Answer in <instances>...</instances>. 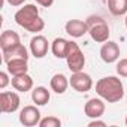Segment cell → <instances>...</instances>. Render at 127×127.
Listing matches in <instances>:
<instances>
[{
    "label": "cell",
    "instance_id": "6da1fadb",
    "mask_svg": "<svg viewBox=\"0 0 127 127\" xmlns=\"http://www.w3.org/2000/svg\"><path fill=\"white\" fill-rule=\"evenodd\" d=\"M15 23L30 33H39L45 29V21L39 15V8L33 3L24 5L14 15Z\"/></svg>",
    "mask_w": 127,
    "mask_h": 127
},
{
    "label": "cell",
    "instance_id": "7a4b0ae2",
    "mask_svg": "<svg viewBox=\"0 0 127 127\" xmlns=\"http://www.w3.org/2000/svg\"><path fill=\"white\" fill-rule=\"evenodd\" d=\"M96 93L108 103H117L124 97V85L118 76H103L96 82Z\"/></svg>",
    "mask_w": 127,
    "mask_h": 127
},
{
    "label": "cell",
    "instance_id": "3957f363",
    "mask_svg": "<svg viewBox=\"0 0 127 127\" xmlns=\"http://www.w3.org/2000/svg\"><path fill=\"white\" fill-rule=\"evenodd\" d=\"M87 26H88V34L91 36V39L97 43H105L106 40H109L111 32H109V26L105 21L103 17L100 15H90L87 20Z\"/></svg>",
    "mask_w": 127,
    "mask_h": 127
},
{
    "label": "cell",
    "instance_id": "277c9868",
    "mask_svg": "<svg viewBox=\"0 0 127 127\" xmlns=\"http://www.w3.org/2000/svg\"><path fill=\"white\" fill-rule=\"evenodd\" d=\"M66 63L69 70L73 72H81L85 66V55L82 52V49L79 48V45L73 40H70V46H69V52L66 55Z\"/></svg>",
    "mask_w": 127,
    "mask_h": 127
},
{
    "label": "cell",
    "instance_id": "5b68a950",
    "mask_svg": "<svg viewBox=\"0 0 127 127\" xmlns=\"http://www.w3.org/2000/svg\"><path fill=\"white\" fill-rule=\"evenodd\" d=\"M37 105H27L24 106L21 111H20V115H18V120L20 123L24 126V127H34V126H39L40 123V111L36 108Z\"/></svg>",
    "mask_w": 127,
    "mask_h": 127
},
{
    "label": "cell",
    "instance_id": "8992f818",
    "mask_svg": "<svg viewBox=\"0 0 127 127\" xmlns=\"http://www.w3.org/2000/svg\"><path fill=\"white\" fill-rule=\"evenodd\" d=\"M69 82H70V87L78 93H87V91H90L93 88V79L84 70L73 72L72 76L69 78Z\"/></svg>",
    "mask_w": 127,
    "mask_h": 127
},
{
    "label": "cell",
    "instance_id": "52a82bcc",
    "mask_svg": "<svg viewBox=\"0 0 127 127\" xmlns=\"http://www.w3.org/2000/svg\"><path fill=\"white\" fill-rule=\"evenodd\" d=\"M20 103H21V99L15 91H2V94H0V111L3 114L17 112L20 108Z\"/></svg>",
    "mask_w": 127,
    "mask_h": 127
},
{
    "label": "cell",
    "instance_id": "ba28073f",
    "mask_svg": "<svg viewBox=\"0 0 127 127\" xmlns=\"http://www.w3.org/2000/svg\"><path fill=\"white\" fill-rule=\"evenodd\" d=\"M120 52H121V51H120V46H118L117 42H114V40H106V42L102 45V48H100V58H102V61L106 63V64H111V63L118 61Z\"/></svg>",
    "mask_w": 127,
    "mask_h": 127
},
{
    "label": "cell",
    "instance_id": "9c48e42d",
    "mask_svg": "<svg viewBox=\"0 0 127 127\" xmlns=\"http://www.w3.org/2000/svg\"><path fill=\"white\" fill-rule=\"evenodd\" d=\"M105 111H106V105H105V100L102 97H93L84 105V112L91 120L103 117Z\"/></svg>",
    "mask_w": 127,
    "mask_h": 127
},
{
    "label": "cell",
    "instance_id": "30bf717a",
    "mask_svg": "<svg viewBox=\"0 0 127 127\" xmlns=\"http://www.w3.org/2000/svg\"><path fill=\"white\" fill-rule=\"evenodd\" d=\"M48 49H49V42L45 36L42 34H36L32 37L30 40V52L33 57L36 58H43L46 54H48Z\"/></svg>",
    "mask_w": 127,
    "mask_h": 127
},
{
    "label": "cell",
    "instance_id": "8fae6325",
    "mask_svg": "<svg viewBox=\"0 0 127 127\" xmlns=\"http://www.w3.org/2000/svg\"><path fill=\"white\" fill-rule=\"evenodd\" d=\"M64 30L69 36L78 39V37H82L85 33H88V26H87V21H82V20H69L64 24Z\"/></svg>",
    "mask_w": 127,
    "mask_h": 127
},
{
    "label": "cell",
    "instance_id": "7c38bea8",
    "mask_svg": "<svg viewBox=\"0 0 127 127\" xmlns=\"http://www.w3.org/2000/svg\"><path fill=\"white\" fill-rule=\"evenodd\" d=\"M21 43V39H20V34L17 32H12V30H5L0 36V48H2V52L5 51H9L15 46H18Z\"/></svg>",
    "mask_w": 127,
    "mask_h": 127
},
{
    "label": "cell",
    "instance_id": "4fadbf2b",
    "mask_svg": "<svg viewBox=\"0 0 127 127\" xmlns=\"http://www.w3.org/2000/svg\"><path fill=\"white\" fill-rule=\"evenodd\" d=\"M69 46H70V40H67L64 37H55L51 42V52L57 58H66V55L69 52Z\"/></svg>",
    "mask_w": 127,
    "mask_h": 127
},
{
    "label": "cell",
    "instance_id": "5bb4252c",
    "mask_svg": "<svg viewBox=\"0 0 127 127\" xmlns=\"http://www.w3.org/2000/svg\"><path fill=\"white\" fill-rule=\"evenodd\" d=\"M6 67L11 76H20L29 72V60H23V58H15L6 63Z\"/></svg>",
    "mask_w": 127,
    "mask_h": 127
},
{
    "label": "cell",
    "instance_id": "9a60e30c",
    "mask_svg": "<svg viewBox=\"0 0 127 127\" xmlns=\"http://www.w3.org/2000/svg\"><path fill=\"white\" fill-rule=\"evenodd\" d=\"M70 85L69 82V78L66 75H63V73H55L51 76V81H49V87L54 93L57 94H63V93H66L67 87Z\"/></svg>",
    "mask_w": 127,
    "mask_h": 127
},
{
    "label": "cell",
    "instance_id": "2e32d148",
    "mask_svg": "<svg viewBox=\"0 0 127 127\" xmlns=\"http://www.w3.org/2000/svg\"><path fill=\"white\" fill-rule=\"evenodd\" d=\"M11 84L12 87L20 91V93H27L33 88V78L29 75V73H24V75H20V76H12L11 79Z\"/></svg>",
    "mask_w": 127,
    "mask_h": 127
},
{
    "label": "cell",
    "instance_id": "e0dca14e",
    "mask_svg": "<svg viewBox=\"0 0 127 127\" xmlns=\"http://www.w3.org/2000/svg\"><path fill=\"white\" fill-rule=\"evenodd\" d=\"M49 99H51V93L48 91L46 87L39 85V87L33 88V91H32V100H33L34 105H37V106H45V105L49 102Z\"/></svg>",
    "mask_w": 127,
    "mask_h": 127
},
{
    "label": "cell",
    "instance_id": "ac0fdd59",
    "mask_svg": "<svg viewBox=\"0 0 127 127\" xmlns=\"http://www.w3.org/2000/svg\"><path fill=\"white\" fill-rule=\"evenodd\" d=\"M15 58L29 60V51H27V48H26L23 43H20L18 46H15V48H12V49H9V51H5V52H3V61H5V63H8V61H11V60H15Z\"/></svg>",
    "mask_w": 127,
    "mask_h": 127
},
{
    "label": "cell",
    "instance_id": "d6986e66",
    "mask_svg": "<svg viewBox=\"0 0 127 127\" xmlns=\"http://www.w3.org/2000/svg\"><path fill=\"white\" fill-rule=\"evenodd\" d=\"M108 9L114 17L127 14V0H108Z\"/></svg>",
    "mask_w": 127,
    "mask_h": 127
},
{
    "label": "cell",
    "instance_id": "ffe728a7",
    "mask_svg": "<svg viewBox=\"0 0 127 127\" xmlns=\"http://www.w3.org/2000/svg\"><path fill=\"white\" fill-rule=\"evenodd\" d=\"M60 126H61V120L54 115H48L42 118L39 123V127H60Z\"/></svg>",
    "mask_w": 127,
    "mask_h": 127
},
{
    "label": "cell",
    "instance_id": "44dd1931",
    "mask_svg": "<svg viewBox=\"0 0 127 127\" xmlns=\"http://www.w3.org/2000/svg\"><path fill=\"white\" fill-rule=\"evenodd\" d=\"M117 73L121 78H127V58H121L117 63Z\"/></svg>",
    "mask_w": 127,
    "mask_h": 127
},
{
    "label": "cell",
    "instance_id": "7402d4cb",
    "mask_svg": "<svg viewBox=\"0 0 127 127\" xmlns=\"http://www.w3.org/2000/svg\"><path fill=\"white\" fill-rule=\"evenodd\" d=\"M8 84H11V81H9V72H0V88L5 90L8 87Z\"/></svg>",
    "mask_w": 127,
    "mask_h": 127
},
{
    "label": "cell",
    "instance_id": "603a6c76",
    "mask_svg": "<svg viewBox=\"0 0 127 127\" xmlns=\"http://www.w3.org/2000/svg\"><path fill=\"white\" fill-rule=\"evenodd\" d=\"M94 126H100V127H105L106 123L105 121H100L99 118H93L90 123H88V127H94Z\"/></svg>",
    "mask_w": 127,
    "mask_h": 127
},
{
    "label": "cell",
    "instance_id": "cb8c5ba5",
    "mask_svg": "<svg viewBox=\"0 0 127 127\" xmlns=\"http://www.w3.org/2000/svg\"><path fill=\"white\" fill-rule=\"evenodd\" d=\"M34 2H36L37 5L43 6V8H49V6H52V3H54V0H34Z\"/></svg>",
    "mask_w": 127,
    "mask_h": 127
},
{
    "label": "cell",
    "instance_id": "d4e9b609",
    "mask_svg": "<svg viewBox=\"0 0 127 127\" xmlns=\"http://www.w3.org/2000/svg\"><path fill=\"white\" fill-rule=\"evenodd\" d=\"M6 2H8L11 6H14V8H18V6H23V5L26 3V0H6Z\"/></svg>",
    "mask_w": 127,
    "mask_h": 127
},
{
    "label": "cell",
    "instance_id": "484cf974",
    "mask_svg": "<svg viewBox=\"0 0 127 127\" xmlns=\"http://www.w3.org/2000/svg\"><path fill=\"white\" fill-rule=\"evenodd\" d=\"M124 26H126V29H127V15H126V20H124Z\"/></svg>",
    "mask_w": 127,
    "mask_h": 127
},
{
    "label": "cell",
    "instance_id": "4316f807",
    "mask_svg": "<svg viewBox=\"0 0 127 127\" xmlns=\"http://www.w3.org/2000/svg\"><path fill=\"white\" fill-rule=\"evenodd\" d=\"M124 124L127 126V115H126V120H124Z\"/></svg>",
    "mask_w": 127,
    "mask_h": 127
}]
</instances>
